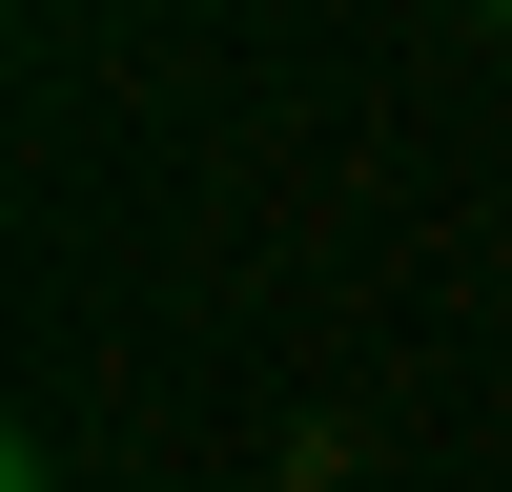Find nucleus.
I'll list each match as a JSON object with an SVG mask.
<instances>
[{"label":"nucleus","mask_w":512,"mask_h":492,"mask_svg":"<svg viewBox=\"0 0 512 492\" xmlns=\"http://www.w3.org/2000/svg\"><path fill=\"white\" fill-rule=\"evenodd\" d=\"M492 21H512V0H492Z\"/></svg>","instance_id":"obj_1"}]
</instances>
